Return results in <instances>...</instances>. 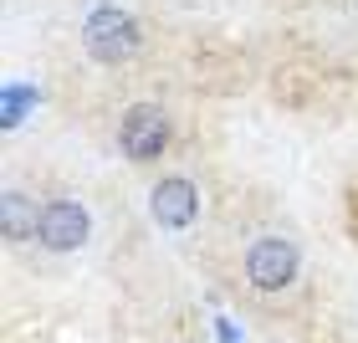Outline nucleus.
<instances>
[{
  "instance_id": "f257e3e1",
  "label": "nucleus",
  "mask_w": 358,
  "mask_h": 343,
  "mask_svg": "<svg viewBox=\"0 0 358 343\" xmlns=\"http://www.w3.org/2000/svg\"><path fill=\"white\" fill-rule=\"evenodd\" d=\"M302 272V251L287 236H262L246 246V282L256 292H287Z\"/></svg>"
},
{
  "instance_id": "f03ea898",
  "label": "nucleus",
  "mask_w": 358,
  "mask_h": 343,
  "mask_svg": "<svg viewBox=\"0 0 358 343\" xmlns=\"http://www.w3.org/2000/svg\"><path fill=\"white\" fill-rule=\"evenodd\" d=\"M83 46L97 62H128L138 52V21L118 6H97L83 21Z\"/></svg>"
},
{
  "instance_id": "7ed1b4c3",
  "label": "nucleus",
  "mask_w": 358,
  "mask_h": 343,
  "mask_svg": "<svg viewBox=\"0 0 358 343\" xmlns=\"http://www.w3.org/2000/svg\"><path fill=\"white\" fill-rule=\"evenodd\" d=\"M118 149L134 159V164H149L169 149V113L159 103H134L118 123Z\"/></svg>"
},
{
  "instance_id": "20e7f679",
  "label": "nucleus",
  "mask_w": 358,
  "mask_h": 343,
  "mask_svg": "<svg viewBox=\"0 0 358 343\" xmlns=\"http://www.w3.org/2000/svg\"><path fill=\"white\" fill-rule=\"evenodd\" d=\"M92 236V216L83 200H46L41 205V225H36V241L52 256H67V251H83Z\"/></svg>"
},
{
  "instance_id": "39448f33",
  "label": "nucleus",
  "mask_w": 358,
  "mask_h": 343,
  "mask_svg": "<svg viewBox=\"0 0 358 343\" xmlns=\"http://www.w3.org/2000/svg\"><path fill=\"white\" fill-rule=\"evenodd\" d=\"M149 216H154V225H164V231H189L194 216H200V190H194V179H185V174L154 179Z\"/></svg>"
},
{
  "instance_id": "423d86ee",
  "label": "nucleus",
  "mask_w": 358,
  "mask_h": 343,
  "mask_svg": "<svg viewBox=\"0 0 358 343\" xmlns=\"http://www.w3.org/2000/svg\"><path fill=\"white\" fill-rule=\"evenodd\" d=\"M36 225H41V205L31 200L26 190H6L0 195V231H6V241L36 236Z\"/></svg>"
},
{
  "instance_id": "0eeeda50",
  "label": "nucleus",
  "mask_w": 358,
  "mask_h": 343,
  "mask_svg": "<svg viewBox=\"0 0 358 343\" xmlns=\"http://www.w3.org/2000/svg\"><path fill=\"white\" fill-rule=\"evenodd\" d=\"M36 97H41V92L31 88V83H10V88H6V103H0V123L15 128L31 108H36Z\"/></svg>"
},
{
  "instance_id": "6e6552de",
  "label": "nucleus",
  "mask_w": 358,
  "mask_h": 343,
  "mask_svg": "<svg viewBox=\"0 0 358 343\" xmlns=\"http://www.w3.org/2000/svg\"><path fill=\"white\" fill-rule=\"evenodd\" d=\"M215 338H220V343H241V328H236L225 313H215Z\"/></svg>"
}]
</instances>
